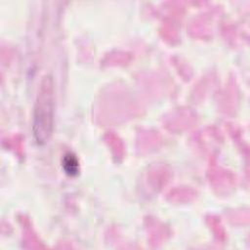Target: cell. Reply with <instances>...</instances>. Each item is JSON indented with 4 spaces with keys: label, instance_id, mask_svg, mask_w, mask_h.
<instances>
[{
    "label": "cell",
    "instance_id": "6da1fadb",
    "mask_svg": "<svg viewBox=\"0 0 250 250\" xmlns=\"http://www.w3.org/2000/svg\"><path fill=\"white\" fill-rule=\"evenodd\" d=\"M54 84L50 75L41 80L33 113L32 132L38 145L46 144L52 136L54 127Z\"/></svg>",
    "mask_w": 250,
    "mask_h": 250
},
{
    "label": "cell",
    "instance_id": "7a4b0ae2",
    "mask_svg": "<svg viewBox=\"0 0 250 250\" xmlns=\"http://www.w3.org/2000/svg\"><path fill=\"white\" fill-rule=\"evenodd\" d=\"M62 166L64 172L69 176H75L78 174V171H79L78 159L71 152H67L63 155L62 160Z\"/></svg>",
    "mask_w": 250,
    "mask_h": 250
}]
</instances>
